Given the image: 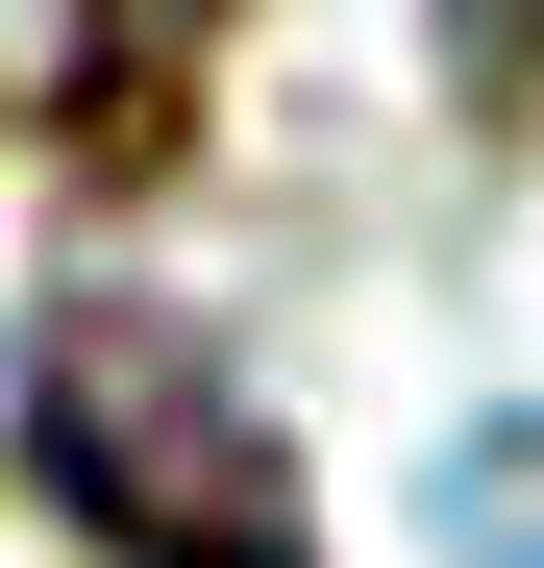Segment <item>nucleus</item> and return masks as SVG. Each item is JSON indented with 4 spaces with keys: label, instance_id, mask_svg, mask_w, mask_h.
<instances>
[{
    "label": "nucleus",
    "instance_id": "obj_1",
    "mask_svg": "<svg viewBox=\"0 0 544 568\" xmlns=\"http://www.w3.org/2000/svg\"><path fill=\"white\" fill-rule=\"evenodd\" d=\"M26 445H50V495L100 519L124 568H298V495H272V445H248V396H223V346H199V322H149V297H74V322H50Z\"/></svg>",
    "mask_w": 544,
    "mask_h": 568
},
{
    "label": "nucleus",
    "instance_id": "obj_2",
    "mask_svg": "<svg viewBox=\"0 0 544 568\" xmlns=\"http://www.w3.org/2000/svg\"><path fill=\"white\" fill-rule=\"evenodd\" d=\"M495 495H544V469H495ZM520 568H544V519H520Z\"/></svg>",
    "mask_w": 544,
    "mask_h": 568
}]
</instances>
